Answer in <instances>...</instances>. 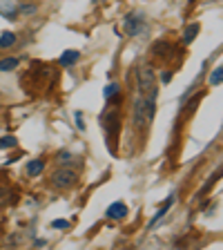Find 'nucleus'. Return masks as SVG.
Segmentation results:
<instances>
[{
  "mask_svg": "<svg viewBox=\"0 0 223 250\" xmlns=\"http://www.w3.org/2000/svg\"><path fill=\"white\" fill-rule=\"evenodd\" d=\"M156 114V99H145V96H139L134 103V123L136 127H145L152 123Z\"/></svg>",
  "mask_w": 223,
  "mask_h": 250,
  "instance_id": "obj_1",
  "label": "nucleus"
},
{
  "mask_svg": "<svg viewBox=\"0 0 223 250\" xmlns=\"http://www.w3.org/2000/svg\"><path fill=\"white\" fill-rule=\"evenodd\" d=\"M136 81H139L141 96H145V99H156L159 87H156V76H154V72H152V67L143 65V67L136 69Z\"/></svg>",
  "mask_w": 223,
  "mask_h": 250,
  "instance_id": "obj_2",
  "label": "nucleus"
},
{
  "mask_svg": "<svg viewBox=\"0 0 223 250\" xmlns=\"http://www.w3.org/2000/svg\"><path fill=\"white\" fill-rule=\"evenodd\" d=\"M76 181H78V174L72 167H61V170H56L52 174V186L56 190H69V188L76 186Z\"/></svg>",
  "mask_w": 223,
  "mask_h": 250,
  "instance_id": "obj_3",
  "label": "nucleus"
},
{
  "mask_svg": "<svg viewBox=\"0 0 223 250\" xmlns=\"http://www.w3.org/2000/svg\"><path fill=\"white\" fill-rule=\"evenodd\" d=\"M123 27H125V34H127V36H139V34L145 31V21L136 14H130V16H125Z\"/></svg>",
  "mask_w": 223,
  "mask_h": 250,
  "instance_id": "obj_4",
  "label": "nucleus"
},
{
  "mask_svg": "<svg viewBox=\"0 0 223 250\" xmlns=\"http://www.w3.org/2000/svg\"><path fill=\"white\" fill-rule=\"evenodd\" d=\"M127 214V206L125 203H112L107 208V217L109 219H123Z\"/></svg>",
  "mask_w": 223,
  "mask_h": 250,
  "instance_id": "obj_5",
  "label": "nucleus"
},
{
  "mask_svg": "<svg viewBox=\"0 0 223 250\" xmlns=\"http://www.w3.org/2000/svg\"><path fill=\"white\" fill-rule=\"evenodd\" d=\"M42 167H45V161H42V159H36V161L27 163V174H29V177H38L42 172Z\"/></svg>",
  "mask_w": 223,
  "mask_h": 250,
  "instance_id": "obj_6",
  "label": "nucleus"
},
{
  "mask_svg": "<svg viewBox=\"0 0 223 250\" xmlns=\"http://www.w3.org/2000/svg\"><path fill=\"white\" fill-rule=\"evenodd\" d=\"M78 56H81V54H78L76 49H69V52H65L61 56V65H72V62L78 61Z\"/></svg>",
  "mask_w": 223,
  "mask_h": 250,
  "instance_id": "obj_7",
  "label": "nucleus"
},
{
  "mask_svg": "<svg viewBox=\"0 0 223 250\" xmlns=\"http://www.w3.org/2000/svg\"><path fill=\"white\" fill-rule=\"evenodd\" d=\"M18 67V58H5L0 61V72H11V69Z\"/></svg>",
  "mask_w": 223,
  "mask_h": 250,
  "instance_id": "obj_8",
  "label": "nucleus"
},
{
  "mask_svg": "<svg viewBox=\"0 0 223 250\" xmlns=\"http://www.w3.org/2000/svg\"><path fill=\"white\" fill-rule=\"evenodd\" d=\"M16 42V36L14 34H11V31H5V34H2V36H0V47H2V49H7V47H11Z\"/></svg>",
  "mask_w": 223,
  "mask_h": 250,
  "instance_id": "obj_9",
  "label": "nucleus"
},
{
  "mask_svg": "<svg viewBox=\"0 0 223 250\" xmlns=\"http://www.w3.org/2000/svg\"><path fill=\"white\" fill-rule=\"evenodd\" d=\"M56 161L61 163V166H69V163H76V156H74L72 152H61Z\"/></svg>",
  "mask_w": 223,
  "mask_h": 250,
  "instance_id": "obj_10",
  "label": "nucleus"
},
{
  "mask_svg": "<svg viewBox=\"0 0 223 250\" xmlns=\"http://www.w3.org/2000/svg\"><path fill=\"white\" fill-rule=\"evenodd\" d=\"M197 34H199V25L194 22V25H190V27L185 29V36H183V41H185V42H192Z\"/></svg>",
  "mask_w": 223,
  "mask_h": 250,
  "instance_id": "obj_11",
  "label": "nucleus"
},
{
  "mask_svg": "<svg viewBox=\"0 0 223 250\" xmlns=\"http://www.w3.org/2000/svg\"><path fill=\"white\" fill-rule=\"evenodd\" d=\"M16 143H18V141H16L14 136H2V139H0V150H7V147H16Z\"/></svg>",
  "mask_w": 223,
  "mask_h": 250,
  "instance_id": "obj_12",
  "label": "nucleus"
},
{
  "mask_svg": "<svg viewBox=\"0 0 223 250\" xmlns=\"http://www.w3.org/2000/svg\"><path fill=\"white\" fill-rule=\"evenodd\" d=\"M221 81H223V69L217 67L212 74H210V83H212V85H221Z\"/></svg>",
  "mask_w": 223,
  "mask_h": 250,
  "instance_id": "obj_13",
  "label": "nucleus"
},
{
  "mask_svg": "<svg viewBox=\"0 0 223 250\" xmlns=\"http://www.w3.org/2000/svg\"><path fill=\"white\" fill-rule=\"evenodd\" d=\"M116 92H119V85H116V83H109L107 87H105V96H107V99H109V96H114Z\"/></svg>",
  "mask_w": 223,
  "mask_h": 250,
  "instance_id": "obj_14",
  "label": "nucleus"
},
{
  "mask_svg": "<svg viewBox=\"0 0 223 250\" xmlns=\"http://www.w3.org/2000/svg\"><path fill=\"white\" fill-rule=\"evenodd\" d=\"M54 228H67L69 226V221H65V219H58V221H54Z\"/></svg>",
  "mask_w": 223,
  "mask_h": 250,
  "instance_id": "obj_15",
  "label": "nucleus"
}]
</instances>
